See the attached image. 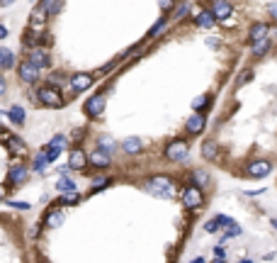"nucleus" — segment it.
<instances>
[{"mask_svg": "<svg viewBox=\"0 0 277 263\" xmlns=\"http://www.w3.org/2000/svg\"><path fill=\"white\" fill-rule=\"evenodd\" d=\"M39 74H41V71H39L32 61H22V64H19V68H17V76H19V80H22V83H37Z\"/></svg>", "mask_w": 277, "mask_h": 263, "instance_id": "423d86ee", "label": "nucleus"}, {"mask_svg": "<svg viewBox=\"0 0 277 263\" xmlns=\"http://www.w3.org/2000/svg\"><path fill=\"white\" fill-rule=\"evenodd\" d=\"M180 198H183V205L187 207V210H197V207H202V202H204L202 188H197V186H187V188L180 192Z\"/></svg>", "mask_w": 277, "mask_h": 263, "instance_id": "20e7f679", "label": "nucleus"}, {"mask_svg": "<svg viewBox=\"0 0 277 263\" xmlns=\"http://www.w3.org/2000/svg\"><path fill=\"white\" fill-rule=\"evenodd\" d=\"M24 180H27V168H24V166L10 168V173H7V186H19V183H24Z\"/></svg>", "mask_w": 277, "mask_h": 263, "instance_id": "dca6fc26", "label": "nucleus"}, {"mask_svg": "<svg viewBox=\"0 0 277 263\" xmlns=\"http://www.w3.org/2000/svg\"><path fill=\"white\" fill-rule=\"evenodd\" d=\"M273 170V166H270V161H253L251 166H248V170H246V176H251V178H265L268 173Z\"/></svg>", "mask_w": 277, "mask_h": 263, "instance_id": "6e6552de", "label": "nucleus"}, {"mask_svg": "<svg viewBox=\"0 0 277 263\" xmlns=\"http://www.w3.org/2000/svg\"><path fill=\"white\" fill-rule=\"evenodd\" d=\"M187 10H190V5H180V8H178V12H175V15H178V18H183L185 12H187Z\"/></svg>", "mask_w": 277, "mask_h": 263, "instance_id": "4c0bfd02", "label": "nucleus"}, {"mask_svg": "<svg viewBox=\"0 0 277 263\" xmlns=\"http://www.w3.org/2000/svg\"><path fill=\"white\" fill-rule=\"evenodd\" d=\"M214 251H217V256H219V261H224V248H222V246H219V248H214Z\"/></svg>", "mask_w": 277, "mask_h": 263, "instance_id": "79ce46f5", "label": "nucleus"}, {"mask_svg": "<svg viewBox=\"0 0 277 263\" xmlns=\"http://www.w3.org/2000/svg\"><path fill=\"white\" fill-rule=\"evenodd\" d=\"M88 161H90V156H88L83 149H73L71 151V156H68V166H71V168H78V170L85 168Z\"/></svg>", "mask_w": 277, "mask_h": 263, "instance_id": "f8f14e48", "label": "nucleus"}, {"mask_svg": "<svg viewBox=\"0 0 277 263\" xmlns=\"http://www.w3.org/2000/svg\"><path fill=\"white\" fill-rule=\"evenodd\" d=\"M204 124H207V120H204L202 112H195L187 122H185V132L187 134H200V132L204 130Z\"/></svg>", "mask_w": 277, "mask_h": 263, "instance_id": "9d476101", "label": "nucleus"}, {"mask_svg": "<svg viewBox=\"0 0 277 263\" xmlns=\"http://www.w3.org/2000/svg\"><path fill=\"white\" fill-rule=\"evenodd\" d=\"M90 164L95 168H110L112 166V156L110 154H105L102 149H95L90 154Z\"/></svg>", "mask_w": 277, "mask_h": 263, "instance_id": "9b49d317", "label": "nucleus"}, {"mask_svg": "<svg viewBox=\"0 0 277 263\" xmlns=\"http://www.w3.org/2000/svg\"><path fill=\"white\" fill-rule=\"evenodd\" d=\"M146 190H151L153 195H161V198H175V183L166 178V176H153L146 180Z\"/></svg>", "mask_w": 277, "mask_h": 263, "instance_id": "f03ea898", "label": "nucleus"}, {"mask_svg": "<svg viewBox=\"0 0 277 263\" xmlns=\"http://www.w3.org/2000/svg\"><path fill=\"white\" fill-rule=\"evenodd\" d=\"M122 149H124V154H139L141 151V142L136 136H129V139H124Z\"/></svg>", "mask_w": 277, "mask_h": 263, "instance_id": "5701e85b", "label": "nucleus"}, {"mask_svg": "<svg viewBox=\"0 0 277 263\" xmlns=\"http://www.w3.org/2000/svg\"><path fill=\"white\" fill-rule=\"evenodd\" d=\"M63 80H66V76H63V74H51V76H49V86H58V88H61V83H63Z\"/></svg>", "mask_w": 277, "mask_h": 263, "instance_id": "2f4dec72", "label": "nucleus"}, {"mask_svg": "<svg viewBox=\"0 0 277 263\" xmlns=\"http://www.w3.org/2000/svg\"><path fill=\"white\" fill-rule=\"evenodd\" d=\"M163 27H166V18H161V20H158V24H153V27L148 30V39H151V37H156V34H158V32L163 30Z\"/></svg>", "mask_w": 277, "mask_h": 263, "instance_id": "7c9ffc66", "label": "nucleus"}, {"mask_svg": "<svg viewBox=\"0 0 277 263\" xmlns=\"http://www.w3.org/2000/svg\"><path fill=\"white\" fill-rule=\"evenodd\" d=\"M39 105H44V108H61L63 105V95H61V88H54V86H41L37 93H34Z\"/></svg>", "mask_w": 277, "mask_h": 263, "instance_id": "f257e3e1", "label": "nucleus"}, {"mask_svg": "<svg viewBox=\"0 0 277 263\" xmlns=\"http://www.w3.org/2000/svg\"><path fill=\"white\" fill-rule=\"evenodd\" d=\"M219 226H222V222H219V217H217V220H212V222L204 224V232H212V234H214V232H219Z\"/></svg>", "mask_w": 277, "mask_h": 263, "instance_id": "473e14b6", "label": "nucleus"}, {"mask_svg": "<svg viewBox=\"0 0 277 263\" xmlns=\"http://www.w3.org/2000/svg\"><path fill=\"white\" fill-rule=\"evenodd\" d=\"M270 15H273V20H277V2H270Z\"/></svg>", "mask_w": 277, "mask_h": 263, "instance_id": "58836bf2", "label": "nucleus"}, {"mask_svg": "<svg viewBox=\"0 0 277 263\" xmlns=\"http://www.w3.org/2000/svg\"><path fill=\"white\" fill-rule=\"evenodd\" d=\"M0 66H2V71H10L12 66H15V54L10 52V49H0Z\"/></svg>", "mask_w": 277, "mask_h": 263, "instance_id": "aec40b11", "label": "nucleus"}, {"mask_svg": "<svg viewBox=\"0 0 277 263\" xmlns=\"http://www.w3.org/2000/svg\"><path fill=\"white\" fill-rule=\"evenodd\" d=\"M268 49H270V39H265V42H258V44H253V49H251V52H253V56L258 58V56H263V54H265Z\"/></svg>", "mask_w": 277, "mask_h": 263, "instance_id": "bb28decb", "label": "nucleus"}, {"mask_svg": "<svg viewBox=\"0 0 277 263\" xmlns=\"http://www.w3.org/2000/svg\"><path fill=\"white\" fill-rule=\"evenodd\" d=\"M202 156L204 158H209V161H214L217 156H219V144L214 142V139H204L202 142Z\"/></svg>", "mask_w": 277, "mask_h": 263, "instance_id": "f3484780", "label": "nucleus"}, {"mask_svg": "<svg viewBox=\"0 0 277 263\" xmlns=\"http://www.w3.org/2000/svg\"><path fill=\"white\" fill-rule=\"evenodd\" d=\"M46 164H49V156H46V151H41V154H37V158H34V170H41Z\"/></svg>", "mask_w": 277, "mask_h": 263, "instance_id": "c85d7f7f", "label": "nucleus"}, {"mask_svg": "<svg viewBox=\"0 0 277 263\" xmlns=\"http://www.w3.org/2000/svg\"><path fill=\"white\" fill-rule=\"evenodd\" d=\"M187 154H190V146H187V142L185 139H175V142H170L163 151V156H166L168 161H185L187 158Z\"/></svg>", "mask_w": 277, "mask_h": 263, "instance_id": "7ed1b4c3", "label": "nucleus"}, {"mask_svg": "<svg viewBox=\"0 0 277 263\" xmlns=\"http://www.w3.org/2000/svg\"><path fill=\"white\" fill-rule=\"evenodd\" d=\"M231 236H241V226L239 224H231V226H229V232H226V239H231Z\"/></svg>", "mask_w": 277, "mask_h": 263, "instance_id": "e433bc0d", "label": "nucleus"}, {"mask_svg": "<svg viewBox=\"0 0 277 263\" xmlns=\"http://www.w3.org/2000/svg\"><path fill=\"white\" fill-rule=\"evenodd\" d=\"M5 149L10 151L12 156H22V154L27 151V146L19 142L17 136H12V134H7V132H5Z\"/></svg>", "mask_w": 277, "mask_h": 263, "instance_id": "ddd939ff", "label": "nucleus"}, {"mask_svg": "<svg viewBox=\"0 0 277 263\" xmlns=\"http://www.w3.org/2000/svg\"><path fill=\"white\" fill-rule=\"evenodd\" d=\"M27 61H32V64H34V66L39 68V71H41V68H46V66L51 64V58H49V54H46L44 49H32Z\"/></svg>", "mask_w": 277, "mask_h": 263, "instance_id": "4468645a", "label": "nucleus"}, {"mask_svg": "<svg viewBox=\"0 0 277 263\" xmlns=\"http://www.w3.org/2000/svg\"><path fill=\"white\" fill-rule=\"evenodd\" d=\"M97 149H102L105 151V154H117V142H114V139H112L110 134H102V136H100V139H97Z\"/></svg>", "mask_w": 277, "mask_h": 263, "instance_id": "6ab92c4d", "label": "nucleus"}, {"mask_svg": "<svg viewBox=\"0 0 277 263\" xmlns=\"http://www.w3.org/2000/svg\"><path fill=\"white\" fill-rule=\"evenodd\" d=\"M7 120L15 122V124H24V110H22L19 105H12V108L7 110Z\"/></svg>", "mask_w": 277, "mask_h": 263, "instance_id": "412c9836", "label": "nucleus"}, {"mask_svg": "<svg viewBox=\"0 0 277 263\" xmlns=\"http://www.w3.org/2000/svg\"><path fill=\"white\" fill-rule=\"evenodd\" d=\"M105 102H107L105 93L92 95V98H88V100H85V105H83V112L88 114V117H100V114L105 112Z\"/></svg>", "mask_w": 277, "mask_h": 263, "instance_id": "39448f33", "label": "nucleus"}, {"mask_svg": "<svg viewBox=\"0 0 277 263\" xmlns=\"http://www.w3.org/2000/svg\"><path fill=\"white\" fill-rule=\"evenodd\" d=\"M212 12H214V18L217 20H226V18H231L234 8H231L226 0H217V2L212 5Z\"/></svg>", "mask_w": 277, "mask_h": 263, "instance_id": "2eb2a0df", "label": "nucleus"}, {"mask_svg": "<svg viewBox=\"0 0 277 263\" xmlns=\"http://www.w3.org/2000/svg\"><path fill=\"white\" fill-rule=\"evenodd\" d=\"M58 190L68 195V192H75V186L68 180V178H58Z\"/></svg>", "mask_w": 277, "mask_h": 263, "instance_id": "cd10ccee", "label": "nucleus"}, {"mask_svg": "<svg viewBox=\"0 0 277 263\" xmlns=\"http://www.w3.org/2000/svg\"><path fill=\"white\" fill-rule=\"evenodd\" d=\"M41 5V10L46 12V15H58L61 10H63V2H49V0H44V2H39Z\"/></svg>", "mask_w": 277, "mask_h": 263, "instance_id": "393cba45", "label": "nucleus"}, {"mask_svg": "<svg viewBox=\"0 0 277 263\" xmlns=\"http://www.w3.org/2000/svg\"><path fill=\"white\" fill-rule=\"evenodd\" d=\"M44 22H46V12H44V10H41V5H39L37 10L32 12V20H29V27H32V30H37V27H41Z\"/></svg>", "mask_w": 277, "mask_h": 263, "instance_id": "4be33fe9", "label": "nucleus"}, {"mask_svg": "<svg viewBox=\"0 0 277 263\" xmlns=\"http://www.w3.org/2000/svg\"><path fill=\"white\" fill-rule=\"evenodd\" d=\"M192 263H204V261H202V258H195V261H192Z\"/></svg>", "mask_w": 277, "mask_h": 263, "instance_id": "37998d69", "label": "nucleus"}, {"mask_svg": "<svg viewBox=\"0 0 277 263\" xmlns=\"http://www.w3.org/2000/svg\"><path fill=\"white\" fill-rule=\"evenodd\" d=\"M63 222V214H61V210H51V214L46 217V226H58Z\"/></svg>", "mask_w": 277, "mask_h": 263, "instance_id": "a878e982", "label": "nucleus"}, {"mask_svg": "<svg viewBox=\"0 0 277 263\" xmlns=\"http://www.w3.org/2000/svg\"><path fill=\"white\" fill-rule=\"evenodd\" d=\"M251 78H253V71H251V68H246V71L241 74V78H239V83H236V86H239V88H241V86H246Z\"/></svg>", "mask_w": 277, "mask_h": 263, "instance_id": "72a5a7b5", "label": "nucleus"}, {"mask_svg": "<svg viewBox=\"0 0 277 263\" xmlns=\"http://www.w3.org/2000/svg\"><path fill=\"white\" fill-rule=\"evenodd\" d=\"M75 202H80V195H78V192H68V195L61 198V205H75Z\"/></svg>", "mask_w": 277, "mask_h": 263, "instance_id": "c756f323", "label": "nucleus"}, {"mask_svg": "<svg viewBox=\"0 0 277 263\" xmlns=\"http://www.w3.org/2000/svg\"><path fill=\"white\" fill-rule=\"evenodd\" d=\"M92 83H95V76H92V74H75V76H71V88H73L75 93L88 90Z\"/></svg>", "mask_w": 277, "mask_h": 263, "instance_id": "0eeeda50", "label": "nucleus"}, {"mask_svg": "<svg viewBox=\"0 0 277 263\" xmlns=\"http://www.w3.org/2000/svg\"><path fill=\"white\" fill-rule=\"evenodd\" d=\"M102 186H107V180H105V178H100V180H95V183H92V188H102Z\"/></svg>", "mask_w": 277, "mask_h": 263, "instance_id": "ea45409f", "label": "nucleus"}, {"mask_svg": "<svg viewBox=\"0 0 277 263\" xmlns=\"http://www.w3.org/2000/svg\"><path fill=\"white\" fill-rule=\"evenodd\" d=\"M49 146H56V149H63V146H66V136H61V134H58V136H54Z\"/></svg>", "mask_w": 277, "mask_h": 263, "instance_id": "f704fd0d", "label": "nucleus"}, {"mask_svg": "<svg viewBox=\"0 0 277 263\" xmlns=\"http://www.w3.org/2000/svg\"><path fill=\"white\" fill-rule=\"evenodd\" d=\"M195 22H197V27H202V30H209V27H214L217 18H214V12H212V10H202V12L195 18Z\"/></svg>", "mask_w": 277, "mask_h": 263, "instance_id": "a211bd4d", "label": "nucleus"}, {"mask_svg": "<svg viewBox=\"0 0 277 263\" xmlns=\"http://www.w3.org/2000/svg\"><path fill=\"white\" fill-rule=\"evenodd\" d=\"M207 102H209V95H202V98H197V100H195L192 105H195V110H202Z\"/></svg>", "mask_w": 277, "mask_h": 263, "instance_id": "c9c22d12", "label": "nucleus"}, {"mask_svg": "<svg viewBox=\"0 0 277 263\" xmlns=\"http://www.w3.org/2000/svg\"><path fill=\"white\" fill-rule=\"evenodd\" d=\"M207 183H209V173H207V170H195V173H192V186H197V188H204V186H207Z\"/></svg>", "mask_w": 277, "mask_h": 263, "instance_id": "b1692460", "label": "nucleus"}, {"mask_svg": "<svg viewBox=\"0 0 277 263\" xmlns=\"http://www.w3.org/2000/svg\"><path fill=\"white\" fill-rule=\"evenodd\" d=\"M270 34V24L268 22H256L253 27H251V44H258V42H265V39Z\"/></svg>", "mask_w": 277, "mask_h": 263, "instance_id": "1a4fd4ad", "label": "nucleus"}, {"mask_svg": "<svg viewBox=\"0 0 277 263\" xmlns=\"http://www.w3.org/2000/svg\"><path fill=\"white\" fill-rule=\"evenodd\" d=\"M241 263H253V261H241Z\"/></svg>", "mask_w": 277, "mask_h": 263, "instance_id": "c03bdc74", "label": "nucleus"}, {"mask_svg": "<svg viewBox=\"0 0 277 263\" xmlns=\"http://www.w3.org/2000/svg\"><path fill=\"white\" fill-rule=\"evenodd\" d=\"M10 205H12V207H19V210H27V207H29L27 202H10Z\"/></svg>", "mask_w": 277, "mask_h": 263, "instance_id": "a19ab883", "label": "nucleus"}]
</instances>
